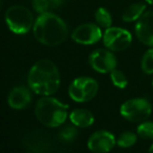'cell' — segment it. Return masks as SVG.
<instances>
[{"label": "cell", "instance_id": "6da1fadb", "mask_svg": "<svg viewBox=\"0 0 153 153\" xmlns=\"http://www.w3.org/2000/svg\"><path fill=\"white\" fill-rule=\"evenodd\" d=\"M27 80L29 88L36 94L50 96L59 90L61 75L53 62L40 59L29 70Z\"/></svg>", "mask_w": 153, "mask_h": 153}, {"label": "cell", "instance_id": "7a4b0ae2", "mask_svg": "<svg viewBox=\"0 0 153 153\" xmlns=\"http://www.w3.org/2000/svg\"><path fill=\"white\" fill-rule=\"evenodd\" d=\"M69 30L65 21L48 12L41 14L33 25L34 38L46 46H57L66 41Z\"/></svg>", "mask_w": 153, "mask_h": 153}, {"label": "cell", "instance_id": "3957f363", "mask_svg": "<svg viewBox=\"0 0 153 153\" xmlns=\"http://www.w3.org/2000/svg\"><path fill=\"white\" fill-rule=\"evenodd\" d=\"M67 104L51 97H43L36 102V116L43 125L47 127H59L66 121L68 116Z\"/></svg>", "mask_w": 153, "mask_h": 153}, {"label": "cell", "instance_id": "277c9868", "mask_svg": "<svg viewBox=\"0 0 153 153\" xmlns=\"http://www.w3.org/2000/svg\"><path fill=\"white\" fill-rule=\"evenodd\" d=\"M5 21L14 33H27L33 26V17L31 12L22 5L10 6L5 13Z\"/></svg>", "mask_w": 153, "mask_h": 153}, {"label": "cell", "instance_id": "5b68a950", "mask_svg": "<svg viewBox=\"0 0 153 153\" xmlns=\"http://www.w3.org/2000/svg\"><path fill=\"white\" fill-rule=\"evenodd\" d=\"M152 106L147 99L134 98L125 101L120 107V114L130 122H143L150 116Z\"/></svg>", "mask_w": 153, "mask_h": 153}, {"label": "cell", "instance_id": "8992f818", "mask_svg": "<svg viewBox=\"0 0 153 153\" xmlns=\"http://www.w3.org/2000/svg\"><path fill=\"white\" fill-rule=\"evenodd\" d=\"M99 85L92 77H78L71 82L69 87V96L76 102H88L98 93Z\"/></svg>", "mask_w": 153, "mask_h": 153}, {"label": "cell", "instance_id": "52a82bcc", "mask_svg": "<svg viewBox=\"0 0 153 153\" xmlns=\"http://www.w3.org/2000/svg\"><path fill=\"white\" fill-rule=\"evenodd\" d=\"M103 43L111 51H123L132 43V36L127 29L121 27H109L103 33Z\"/></svg>", "mask_w": 153, "mask_h": 153}, {"label": "cell", "instance_id": "ba28073f", "mask_svg": "<svg viewBox=\"0 0 153 153\" xmlns=\"http://www.w3.org/2000/svg\"><path fill=\"white\" fill-rule=\"evenodd\" d=\"M90 66L98 73H111L117 67V59L109 49H97L89 56Z\"/></svg>", "mask_w": 153, "mask_h": 153}, {"label": "cell", "instance_id": "9c48e42d", "mask_svg": "<svg viewBox=\"0 0 153 153\" xmlns=\"http://www.w3.org/2000/svg\"><path fill=\"white\" fill-rule=\"evenodd\" d=\"M72 39L77 44L81 45H93L98 43L103 38L101 27L94 23H85L76 28L72 32Z\"/></svg>", "mask_w": 153, "mask_h": 153}, {"label": "cell", "instance_id": "30bf717a", "mask_svg": "<svg viewBox=\"0 0 153 153\" xmlns=\"http://www.w3.org/2000/svg\"><path fill=\"white\" fill-rule=\"evenodd\" d=\"M117 144L115 135L107 130H98L90 137L88 148L93 153H107Z\"/></svg>", "mask_w": 153, "mask_h": 153}, {"label": "cell", "instance_id": "8fae6325", "mask_svg": "<svg viewBox=\"0 0 153 153\" xmlns=\"http://www.w3.org/2000/svg\"><path fill=\"white\" fill-rule=\"evenodd\" d=\"M134 31L140 42L153 47V10H148L142 15L137 21Z\"/></svg>", "mask_w": 153, "mask_h": 153}, {"label": "cell", "instance_id": "7c38bea8", "mask_svg": "<svg viewBox=\"0 0 153 153\" xmlns=\"http://www.w3.org/2000/svg\"><path fill=\"white\" fill-rule=\"evenodd\" d=\"M31 101V95L28 89L19 85L15 87L8 94L7 102L12 108L23 109L29 105Z\"/></svg>", "mask_w": 153, "mask_h": 153}, {"label": "cell", "instance_id": "4fadbf2b", "mask_svg": "<svg viewBox=\"0 0 153 153\" xmlns=\"http://www.w3.org/2000/svg\"><path fill=\"white\" fill-rule=\"evenodd\" d=\"M70 120L76 127L85 128L93 125L95 118L90 111L85 108H77L74 109L70 114Z\"/></svg>", "mask_w": 153, "mask_h": 153}, {"label": "cell", "instance_id": "5bb4252c", "mask_svg": "<svg viewBox=\"0 0 153 153\" xmlns=\"http://www.w3.org/2000/svg\"><path fill=\"white\" fill-rule=\"evenodd\" d=\"M146 7H147L146 4L142 3V2H137V3H133L131 5H129L122 14L123 21L124 22H134V21H137L142 17V15L145 13Z\"/></svg>", "mask_w": 153, "mask_h": 153}, {"label": "cell", "instance_id": "9a60e30c", "mask_svg": "<svg viewBox=\"0 0 153 153\" xmlns=\"http://www.w3.org/2000/svg\"><path fill=\"white\" fill-rule=\"evenodd\" d=\"M95 20H96L97 24L102 28H109L111 27L113 24V18H111V14L109 10L105 7H99L98 10L95 12Z\"/></svg>", "mask_w": 153, "mask_h": 153}, {"label": "cell", "instance_id": "2e32d148", "mask_svg": "<svg viewBox=\"0 0 153 153\" xmlns=\"http://www.w3.org/2000/svg\"><path fill=\"white\" fill-rule=\"evenodd\" d=\"M137 134L132 131H124L117 139V145L121 148H130L137 143Z\"/></svg>", "mask_w": 153, "mask_h": 153}, {"label": "cell", "instance_id": "e0dca14e", "mask_svg": "<svg viewBox=\"0 0 153 153\" xmlns=\"http://www.w3.org/2000/svg\"><path fill=\"white\" fill-rule=\"evenodd\" d=\"M77 135H78V130H77V128L75 127L74 124L65 126L59 133V140L62 142H66V143L74 141Z\"/></svg>", "mask_w": 153, "mask_h": 153}, {"label": "cell", "instance_id": "ac0fdd59", "mask_svg": "<svg viewBox=\"0 0 153 153\" xmlns=\"http://www.w3.org/2000/svg\"><path fill=\"white\" fill-rule=\"evenodd\" d=\"M141 69L145 74H153V47L146 51L142 57Z\"/></svg>", "mask_w": 153, "mask_h": 153}, {"label": "cell", "instance_id": "d6986e66", "mask_svg": "<svg viewBox=\"0 0 153 153\" xmlns=\"http://www.w3.org/2000/svg\"><path fill=\"white\" fill-rule=\"evenodd\" d=\"M111 79L113 85L119 89H125L128 85L127 77L125 76V74L122 71L118 70V69H115L111 72Z\"/></svg>", "mask_w": 153, "mask_h": 153}, {"label": "cell", "instance_id": "ffe728a7", "mask_svg": "<svg viewBox=\"0 0 153 153\" xmlns=\"http://www.w3.org/2000/svg\"><path fill=\"white\" fill-rule=\"evenodd\" d=\"M137 134L144 140L153 139V122H143L137 126Z\"/></svg>", "mask_w": 153, "mask_h": 153}, {"label": "cell", "instance_id": "44dd1931", "mask_svg": "<svg viewBox=\"0 0 153 153\" xmlns=\"http://www.w3.org/2000/svg\"><path fill=\"white\" fill-rule=\"evenodd\" d=\"M31 4L33 10L39 14H45L50 10L48 0H31Z\"/></svg>", "mask_w": 153, "mask_h": 153}, {"label": "cell", "instance_id": "7402d4cb", "mask_svg": "<svg viewBox=\"0 0 153 153\" xmlns=\"http://www.w3.org/2000/svg\"><path fill=\"white\" fill-rule=\"evenodd\" d=\"M50 10H54V8L61 7L62 4L65 3V0H48Z\"/></svg>", "mask_w": 153, "mask_h": 153}, {"label": "cell", "instance_id": "603a6c76", "mask_svg": "<svg viewBox=\"0 0 153 153\" xmlns=\"http://www.w3.org/2000/svg\"><path fill=\"white\" fill-rule=\"evenodd\" d=\"M146 2H147L148 4H151V5H153V0H145Z\"/></svg>", "mask_w": 153, "mask_h": 153}, {"label": "cell", "instance_id": "cb8c5ba5", "mask_svg": "<svg viewBox=\"0 0 153 153\" xmlns=\"http://www.w3.org/2000/svg\"><path fill=\"white\" fill-rule=\"evenodd\" d=\"M148 153H153V145H151V147L149 148V150H148Z\"/></svg>", "mask_w": 153, "mask_h": 153}, {"label": "cell", "instance_id": "d4e9b609", "mask_svg": "<svg viewBox=\"0 0 153 153\" xmlns=\"http://www.w3.org/2000/svg\"><path fill=\"white\" fill-rule=\"evenodd\" d=\"M1 5H2V0H0V8H1Z\"/></svg>", "mask_w": 153, "mask_h": 153}, {"label": "cell", "instance_id": "484cf974", "mask_svg": "<svg viewBox=\"0 0 153 153\" xmlns=\"http://www.w3.org/2000/svg\"><path fill=\"white\" fill-rule=\"evenodd\" d=\"M152 85H153V79H152Z\"/></svg>", "mask_w": 153, "mask_h": 153}]
</instances>
